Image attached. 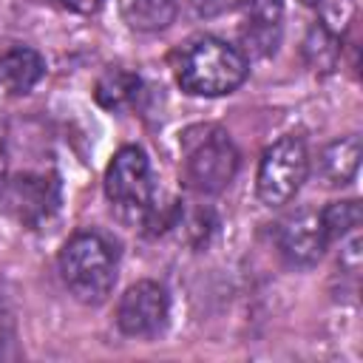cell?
Returning a JSON list of instances; mask_svg holds the SVG:
<instances>
[{
    "instance_id": "obj_1",
    "label": "cell",
    "mask_w": 363,
    "mask_h": 363,
    "mask_svg": "<svg viewBox=\"0 0 363 363\" xmlns=\"http://www.w3.org/2000/svg\"><path fill=\"white\" fill-rule=\"evenodd\" d=\"M247 57L235 45L218 37H204L182 54L176 79L182 91L193 96H224L247 79Z\"/></svg>"
},
{
    "instance_id": "obj_2",
    "label": "cell",
    "mask_w": 363,
    "mask_h": 363,
    "mask_svg": "<svg viewBox=\"0 0 363 363\" xmlns=\"http://www.w3.org/2000/svg\"><path fill=\"white\" fill-rule=\"evenodd\" d=\"M60 272L77 301L96 306L116 284V252L102 235L77 233L60 252Z\"/></svg>"
},
{
    "instance_id": "obj_3",
    "label": "cell",
    "mask_w": 363,
    "mask_h": 363,
    "mask_svg": "<svg viewBox=\"0 0 363 363\" xmlns=\"http://www.w3.org/2000/svg\"><path fill=\"white\" fill-rule=\"evenodd\" d=\"M182 167L190 187L199 193H218L238 170V150L224 128L196 125L182 136Z\"/></svg>"
},
{
    "instance_id": "obj_4",
    "label": "cell",
    "mask_w": 363,
    "mask_h": 363,
    "mask_svg": "<svg viewBox=\"0 0 363 363\" xmlns=\"http://www.w3.org/2000/svg\"><path fill=\"white\" fill-rule=\"evenodd\" d=\"M309 173V153L306 145L298 136H284L272 142L258 164V199L267 207H281L286 204L303 184Z\"/></svg>"
},
{
    "instance_id": "obj_5",
    "label": "cell",
    "mask_w": 363,
    "mask_h": 363,
    "mask_svg": "<svg viewBox=\"0 0 363 363\" xmlns=\"http://www.w3.org/2000/svg\"><path fill=\"white\" fill-rule=\"evenodd\" d=\"M105 193L119 210H130V213L150 210L153 179H150V162L142 147L125 145L113 153L105 170Z\"/></svg>"
},
{
    "instance_id": "obj_6",
    "label": "cell",
    "mask_w": 363,
    "mask_h": 363,
    "mask_svg": "<svg viewBox=\"0 0 363 363\" xmlns=\"http://www.w3.org/2000/svg\"><path fill=\"white\" fill-rule=\"evenodd\" d=\"M167 320V292L156 281H136L116 306V326L130 337H150Z\"/></svg>"
},
{
    "instance_id": "obj_7",
    "label": "cell",
    "mask_w": 363,
    "mask_h": 363,
    "mask_svg": "<svg viewBox=\"0 0 363 363\" xmlns=\"http://www.w3.org/2000/svg\"><path fill=\"white\" fill-rule=\"evenodd\" d=\"M326 233L320 224V213L298 210L295 216L284 218L278 227V250L292 267H312L326 250Z\"/></svg>"
},
{
    "instance_id": "obj_8",
    "label": "cell",
    "mask_w": 363,
    "mask_h": 363,
    "mask_svg": "<svg viewBox=\"0 0 363 363\" xmlns=\"http://www.w3.org/2000/svg\"><path fill=\"white\" fill-rule=\"evenodd\" d=\"M281 0H241V45L244 57H267L281 40Z\"/></svg>"
},
{
    "instance_id": "obj_9",
    "label": "cell",
    "mask_w": 363,
    "mask_h": 363,
    "mask_svg": "<svg viewBox=\"0 0 363 363\" xmlns=\"http://www.w3.org/2000/svg\"><path fill=\"white\" fill-rule=\"evenodd\" d=\"M6 193H9L11 213L17 216V221L28 227H40L43 221H48V216L57 210V201H60L57 182L48 176H37V173L17 176L6 187Z\"/></svg>"
},
{
    "instance_id": "obj_10",
    "label": "cell",
    "mask_w": 363,
    "mask_h": 363,
    "mask_svg": "<svg viewBox=\"0 0 363 363\" xmlns=\"http://www.w3.org/2000/svg\"><path fill=\"white\" fill-rule=\"evenodd\" d=\"M45 74V62L34 48L14 45L0 54V91L20 96L28 94Z\"/></svg>"
},
{
    "instance_id": "obj_11",
    "label": "cell",
    "mask_w": 363,
    "mask_h": 363,
    "mask_svg": "<svg viewBox=\"0 0 363 363\" xmlns=\"http://www.w3.org/2000/svg\"><path fill=\"white\" fill-rule=\"evenodd\" d=\"M360 167V136L349 133L329 142L318 156V173L329 187H343L357 176Z\"/></svg>"
},
{
    "instance_id": "obj_12",
    "label": "cell",
    "mask_w": 363,
    "mask_h": 363,
    "mask_svg": "<svg viewBox=\"0 0 363 363\" xmlns=\"http://www.w3.org/2000/svg\"><path fill=\"white\" fill-rule=\"evenodd\" d=\"M179 0H119V14L133 31H162L173 23Z\"/></svg>"
},
{
    "instance_id": "obj_13",
    "label": "cell",
    "mask_w": 363,
    "mask_h": 363,
    "mask_svg": "<svg viewBox=\"0 0 363 363\" xmlns=\"http://www.w3.org/2000/svg\"><path fill=\"white\" fill-rule=\"evenodd\" d=\"M303 60L312 71L329 74L340 60V40L326 23H312L303 37Z\"/></svg>"
},
{
    "instance_id": "obj_14",
    "label": "cell",
    "mask_w": 363,
    "mask_h": 363,
    "mask_svg": "<svg viewBox=\"0 0 363 363\" xmlns=\"http://www.w3.org/2000/svg\"><path fill=\"white\" fill-rule=\"evenodd\" d=\"M139 85H142V82H139L136 74H130V71H125V68H108V71L96 79L94 96H96V102H99L102 108L116 111V108H125V105H130V102L136 99Z\"/></svg>"
},
{
    "instance_id": "obj_15",
    "label": "cell",
    "mask_w": 363,
    "mask_h": 363,
    "mask_svg": "<svg viewBox=\"0 0 363 363\" xmlns=\"http://www.w3.org/2000/svg\"><path fill=\"white\" fill-rule=\"evenodd\" d=\"M363 221V213H360V204L354 199L349 201H335L329 204L323 213H320V224H323V233H326V241H337V238H346L352 235Z\"/></svg>"
},
{
    "instance_id": "obj_16",
    "label": "cell",
    "mask_w": 363,
    "mask_h": 363,
    "mask_svg": "<svg viewBox=\"0 0 363 363\" xmlns=\"http://www.w3.org/2000/svg\"><path fill=\"white\" fill-rule=\"evenodd\" d=\"M241 6V0H193V11L199 17H216V14H224L227 9H235Z\"/></svg>"
},
{
    "instance_id": "obj_17",
    "label": "cell",
    "mask_w": 363,
    "mask_h": 363,
    "mask_svg": "<svg viewBox=\"0 0 363 363\" xmlns=\"http://www.w3.org/2000/svg\"><path fill=\"white\" fill-rule=\"evenodd\" d=\"M11 340H14V320L0 303V357H3V343H11Z\"/></svg>"
},
{
    "instance_id": "obj_18",
    "label": "cell",
    "mask_w": 363,
    "mask_h": 363,
    "mask_svg": "<svg viewBox=\"0 0 363 363\" xmlns=\"http://www.w3.org/2000/svg\"><path fill=\"white\" fill-rule=\"evenodd\" d=\"M62 9H68V11H77V14H91V11H96L99 9V3L102 0H57Z\"/></svg>"
},
{
    "instance_id": "obj_19",
    "label": "cell",
    "mask_w": 363,
    "mask_h": 363,
    "mask_svg": "<svg viewBox=\"0 0 363 363\" xmlns=\"http://www.w3.org/2000/svg\"><path fill=\"white\" fill-rule=\"evenodd\" d=\"M6 187H9V153H6V145L0 139V199L6 196Z\"/></svg>"
},
{
    "instance_id": "obj_20",
    "label": "cell",
    "mask_w": 363,
    "mask_h": 363,
    "mask_svg": "<svg viewBox=\"0 0 363 363\" xmlns=\"http://www.w3.org/2000/svg\"><path fill=\"white\" fill-rule=\"evenodd\" d=\"M301 3H303V6H318L320 0H301Z\"/></svg>"
}]
</instances>
